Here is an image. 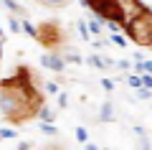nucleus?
I'll return each mask as SVG.
<instances>
[{
    "instance_id": "1",
    "label": "nucleus",
    "mask_w": 152,
    "mask_h": 150,
    "mask_svg": "<svg viewBox=\"0 0 152 150\" xmlns=\"http://www.w3.org/2000/svg\"><path fill=\"white\" fill-rule=\"evenodd\" d=\"M41 102L43 97L36 89V81H23L18 76L0 81V109L5 115L8 122H28L31 117H36L41 112Z\"/></svg>"
},
{
    "instance_id": "2",
    "label": "nucleus",
    "mask_w": 152,
    "mask_h": 150,
    "mask_svg": "<svg viewBox=\"0 0 152 150\" xmlns=\"http://www.w3.org/2000/svg\"><path fill=\"white\" fill-rule=\"evenodd\" d=\"M127 84L134 86V89H140V86H142V76H129V79H127Z\"/></svg>"
},
{
    "instance_id": "3",
    "label": "nucleus",
    "mask_w": 152,
    "mask_h": 150,
    "mask_svg": "<svg viewBox=\"0 0 152 150\" xmlns=\"http://www.w3.org/2000/svg\"><path fill=\"white\" fill-rule=\"evenodd\" d=\"M89 28H91V33H102V23H96V21L89 23Z\"/></svg>"
},
{
    "instance_id": "4",
    "label": "nucleus",
    "mask_w": 152,
    "mask_h": 150,
    "mask_svg": "<svg viewBox=\"0 0 152 150\" xmlns=\"http://www.w3.org/2000/svg\"><path fill=\"white\" fill-rule=\"evenodd\" d=\"M89 64H91V66H99V69H102L104 61H102V59H96V56H91V59H89Z\"/></svg>"
},
{
    "instance_id": "5",
    "label": "nucleus",
    "mask_w": 152,
    "mask_h": 150,
    "mask_svg": "<svg viewBox=\"0 0 152 150\" xmlns=\"http://www.w3.org/2000/svg\"><path fill=\"white\" fill-rule=\"evenodd\" d=\"M0 137H15V130H0Z\"/></svg>"
},
{
    "instance_id": "6",
    "label": "nucleus",
    "mask_w": 152,
    "mask_h": 150,
    "mask_svg": "<svg viewBox=\"0 0 152 150\" xmlns=\"http://www.w3.org/2000/svg\"><path fill=\"white\" fill-rule=\"evenodd\" d=\"M76 137H79V140L84 143V140H86V130H84V127H79V130H76Z\"/></svg>"
},
{
    "instance_id": "7",
    "label": "nucleus",
    "mask_w": 152,
    "mask_h": 150,
    "mask_svg": "<svg viewBox=\"0 0 152 150\" xmlns=\"http://www.w3.org/2000/svg\"><path fill=\"white\" fill-rule=\"evenodd\" d=\"M41 130H43L46 135H56V127H51V125H43V127H41Z\"/></svg>"
},
{
    "instance_id": "8",
    "label": "nucleus",
    "mask_w": 152,
    "mask_h": 150,
    "mask_svg": "<svg viewBox=\"0 0 152 150\" xmlns=\"http://www.w3.org/2000/svg\"><path fill=\"white\" fill-rule=\"evenodd\" d=\"M109 115H112V107H109V104H107V107L102 109V117H104V120H109Z\"/></svg>"
},
{
    "instance_id": "9",
    "label": "nucleus",
    "mask_w": 152,
    "mask_h": 150,
    "mask_svg": "<svg viewBox=\"0 0 152 150\" xmlns=\"http://www.w3.org/2000/svg\"><path fill=\"white\" fill-rule=\"evenodd\" d=\"M142 84H145V86H152V76H150V74L142 76Z\"/></svg>"
},
{
    "instance_id": "10",
    "label": "nucleus",
    "mask_w": 152,
    "mask_h": 150,
    "mask_svg": "<svg viewBox=\"0 0 152 150\" xmlns=\"http://www.w3.org/2000/svg\"><path fill=\"white\" fill-rule=\"evenodd\" d=\"M10 31H13V33H15V31H20V26H18V21H13V18H10Z\"/></svg>"
},
{
    "instance_id": "11",
    "label": "nucleus",
    "mask_w": 152,
    "mask_h": 150,
    "mask_svg": "<svg viewBox=\"0 0 152 150\" xmlns=\"http://www.w3.org/2000/svg\"><path fill=\"white\" fill-rule=\"evenodd\" d=\"M145 69H147V71L152 74V61H147V64H145Z\"/></svg>"
},
{
    "instance_id": "12",
    "label": "nucleus",
    "mask_w": 152,
    "mask_h": 150,
    "mask_svg": "<svg viewBox=\"0 0 152 150\" xmlns=\"http://www.w3.org/2000/svg\"><path fill=\"white\" fill-rule=\"evenodd\" d=\"M86 150H99V148H96V145H86Z\"/></svg>"
},
{
    "instance_id": "13",
    "label": "nucleus",
    "mask_w": 152,
    "mask_h": 150,
    "mask_svg": "<svg viewBox=\"0 0 152 150\" xmlns=\"http://www.w3.org/2000/svg\"><path fill=\"white\" fill-rule=\"evenodd\" d=\"M0 38H3V31H0Z\"/></svg>"
}]
</instances>
